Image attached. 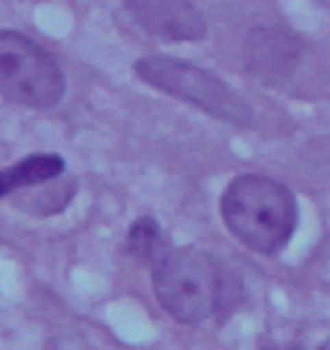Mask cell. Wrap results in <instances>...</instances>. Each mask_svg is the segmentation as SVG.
I'll list each match as a JSON object with an SVG mask.
<instances>
[{"label": "cell", "instance_id": "cell-6", "mask_svg": "<svg viewBox=\"0 0 330 350\" xmlns=\"http://www.w3.org/2000/svg\"><path fill=\"white\" fill-rule=\"evenodd\" d=\"M299 59V46L292 36L271 29L253 31L248 39V65L264 80L284 77Z\"/></svg>", "mask_w": 330, "mask_h": 350}, {"label": "cell", "instance_id": "cell-3", "mask_svg": "<svg viewBox=\"0 0 330 350\" xmlns=\"http://www.w3.org/2000/svg\"><path fill=\"white\" fill-rule=\"evenodd\" d=\"M134 72L142 83L183 100V103L196 106L199 111L210 113L214 119L235 124V126L253 124V111L248 109V103L227 83H222L214 72H207L196 65H188V62L163 55L137 59Z\"/></svg>", "mask_w": 330, "mask_h": 350}, {"label": "cell", "instance_id": "cell-4", "mask_svg": "<svg viewBox=\"0 0 330 350\" xmlns=\"http://www.w3.org/2000/svg\"><path fill=\"white\" fill-rule=\"evenodd\" d=\"M0 96L26 109H52L65 96V75L45 46L0 29Z\"/></svg>", "mask_w": 330, "mask_h": 350}, {"label": "cell", "instance_id": "cell-1", "mask_svg": "<svg viewBox=\"0 0 330 350\" xmlns=\"http://www.w3.org/2000/svg\"><path fill=\"white\" fill-rule=\"evenodd\" d=\"M222 219L232 237L264 255H274L297 230L292 191L266 175H240L222 193Z\"/></svg>", "mask_w": 330, "mask_h": 350}, {"label": "cell", "instance_id": "cell-2", "mask_svg": "<svg viewBox=\"0 0 330 350\" xmlns=\"http://www.w3.org/2000/svg\"><path fill=\"white\" fill-rule=\"evenodd\" d=\"M153 288L170 317L183 325H199L220 309V265L204 250L181 247L153 271Z\"/></svg>", "mask_w": 330, "mask_h": 350}, {"label": "cell", "instance_id": "cell-7", "mask_svg": "<svg viewBox=\"0 0 330 350\" xmlns=\"http://www.w3.org/2000/svg\"><path fill=\"white\" fill-rule=\"evenodd\" d=\"M62 173H65V160L60 154H29V157H23L21 163L0 170V198L52 183Z\"/></svg>", "mask_w": 330, "mask_h": 350}, {"label": "cell", "instance_id": "cell-9", "mask_svg": "<svg viewBox=\"0 0 330 350\" xmlns=\"http://www.w3.org/2000/svg\"><path fill=\"white\" fill-rule=\"evenodd\" d=\"M320 350H330V340H328V342H322V345H320Z\"/></svg>", "mask_w": 330, "mask_h": 350}, {"label": "cell", "instance_id": "cell-5", "mask_svg": "<svg viewBox=\"0 0 330 350\" xmlns=\"http://www.w3.org/2000/svg\"><path fill=\"white\" fill-rule=\"evenodd\" d=\"M134 21L165 42H199L207 36V21L188 0H124Z\"/></svg>", "mask_w": 330, "mask_h": 350}, {"label": "cell", "instance_id": "cell-8", "mask_svg": "<svg viewBox=\"0 0 330 350\" xmlns=\"http://www.w3.org/2000/svg\"><path fill=\"white\" fill-rule=\"evenodd\" d=\"M127 252L132 255L140 265H147L157 271V265L170 255V245L165 232L153 217H140L127 232Z\"/></svg>", "mask_w": 330, "mask_h": 350}]
</instances>
